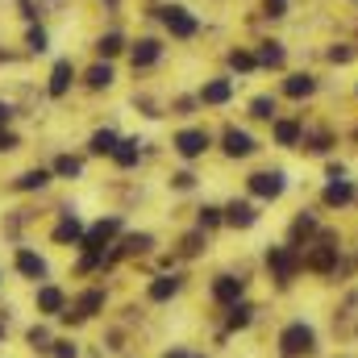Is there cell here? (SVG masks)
I'll return each instance as SVG.
<instances>
[{"label": "cell", "mask_w": 358, "mask_h": 358, "mask_svg": "<svg viewBox=\"0 0 358 358\" xmlns=\"http://www.w3.org/2000/svg\"><path fill=\"white\" fill-rule=\"evenodd\" d=\"M155 13H159L167 38H176V42H192V38L200 34V17H196L187 4H163V8H155Z\"/></svg>", "instance_id": "6da1fadb"}, {"label": "cell", "mask_w": 358, "mask_h": 358, "mask_svg": "<svg viewBox=\"0 0 358 358\" xmlns=\"http://www.w3.org/2000/svg\"><path fill=\"white\" fill-rule=\"evenodd\" d=\"M171 150H176L183 163H196V159H204L213 150V134L204 125H183V129L171 134Z\"/></svg>", "instance_id": "7a4b0ae2"}, {"label": "cell", "mask_w": 358, "mask_h": 358, "mask_svg": "<svg viewBox=\"0 0 358 358\" xmlns=\"http://www.w3.org/2000/svg\"><path fill=\"white\" fill-rule=\"evenodd\" d=\"M317 350V334H313V325H304V321H292V325H283V334H279V355L283 358H304Z\"/></svg>", "instance_id": "3957f363"}, {"label": "cell", "mask_w": 358, "mask_h": 358, "mask_svg": "<svg viewBox=\"0 0 358 358\" xmlns=\"http://www.w3.org/2000/svg\"><path fill=\"white\" fill-rule=\"evenodd\" d=\"M76 84H80V67H76L71 59H55V67H50V76H46V96H50V100H67Z\"/></svg>", "instance_id": "277c9868"}, {"label": "cell", "mask_w": 358, "mask_h": 358, "mask_svg": "<svg viewBox=\"0 0 358 358\" xmlns=\"http://www.w3.org/2000/svg\"><path fill=\"white\" fill-rule=\"evenodd\" d=\"M163 50H167V46H163L159 38H150V34H146V38H134V42H129V67H134V71H150L155 63H163Z\"/></svg>", "instance_id": "5b68a950"}, {"label": "cell", "mask_w": 358, "mask_h": 358, "mask_svg": "<svg viewBox=\"0 0 358 358\" xmlns=\"http://www.w3.org/2000/svg\"><path fill=\"white\" fill-rule=\"evenodd\" d=\"M13 271L21 275V279H29V283H46V259L34 250V246H17L13 250Z\"/></svg>", "instance_id": "8992f818"}, {"label": "cell", "mask_w": 358, "mask_h": 358, "mask_svg": "<svg viewBox=\"0 0 358 358\" xmlns=\"http://www.w3.org/2000/svg\"><path fill=\"white\" fill-rule=\"evenodd\" d=\"M246 187H250V196L255 200H279L283 192H287V176L275 167V171H255V176L246 179Z\"/></svg>", "instance_id": "52a82bcc"}, {"label": "cell", "mask_w": 358, "mask_h": 358, "mask_svg": "<svg viewBox=\"0 0 358 358\" xmlns=\"http://www.w3.org/2000/svg\"><path fill=\"white\" fill-rule=\"evenodd\" d=\"M121 229H125V217H100L88 234H84L80 250H104V246H113V238H117Z\"/></svg>", "instance_id": "ba28073f"}, {"label": "cell", "mask_w": 358, "mask_h": 358, "mask_svg": "<svg viewBox=\"0 0 358 358\" xmlns=\"http://www.w3.org/2000/svg\"><path fill=\"white\" fill-rule=\"evenodd\" d=\"M267 267L275 271V279H279V283H292V279H296V271L304 267V259L296 255V246H271V250H267Z\"/></svg>", "instance_id": "9c48e42d"}, {"label": "cell", "mask_w": 358, "mask_h": 358, "mask_svg": "<svg viewBox=\"0 0 358 358\" xmlns=\"http://www.w3.org/2000/svg\"><path fill=\"white\" fill-rule=\"evenodd\" d=\"M34 308H38V317H63L67 313V292L59 283H38L34 287Z\"/></svg>", "instance_id": "30bf717a"}, {"label": "cell", "mask_w": 358, "mask_h": 358, "mask_svg": "<svg viewBox=\"0 0 358 358\" xmlns=\"http://www.w3.org/2000/svg\"><path fill=\"white\" fill-rule=\"evenodd\" d=\"M84 234H88V225H84L71 208H63V213H59V225L50 229V242H55V246H80Z\"/></svg>", "instance_id": "8fae6325"}, {"label": "cell", "mask_w": 358, "mask_h": 358, "mask_svg": "<svg viewBox=\"0 0 358 358\" xmlns=\"http://www.w3.org/2000/svg\"><path fill=\"white\" fill-rule=\"evenodd\" d=\"M255 150H259L255 134H246V129H238V125H229V129L221 134V155H225V159H250Z\"/></svg>", "instance_id": "7c38bea8"}, {"label": "cell", "mask_w": 358, "mask_h": 358, "mask_svg": "<svg viewBox=\"0 0 358 358\" xmlns=\"http://www.w3.org/2000/svg\"><path fill=\"white\" fill-rule=\"evenodd\" d=\"M234 80H229V76H213V80H204V84H200V92H196V100H200V104H208V108H221V104H229V100H234Z\"/></svg>", "instance_id": "4fadbf2b"}, {"label": "cell", "mask_w": 358, "mask_h": 358, "mask_svg": "<svg viewBox=\"0 0 358 358\" xmlns=\"http://www.w3.org/2000/svg\"><path fill=\"white\" fill-rule=\"evenodd\" d=\"M271 138H275V146L296 150V146L304 142V121H296V117H275V121H271Z\"/></svg>", "instance_id": "5bb4252c"}, {"label": "cell", "mask_w": 358, "mask_h": 358, "mask_svg": "<svg viewBox=\"0 0 358 358\" xmlns=\"http://www.w3.org/2000/svg\"><path fill=\"white\" fill-rule=\"evenodd\" d=\"M259 204L255 200H229L225 204V225H234V229H250V225H259Z\"/></svg>", "instance_id": "9a60e30c"}, {"label": "cell", "mask_w": 358, "mask_h": 358, "mask_svg": "<svg viewBox=\"0 0 358 358\" xmlns=\"http://www.w3.org/2000/svg\"><path fill=\"white\" fill-rule=\"evenodd\" d=\"M208 292H213V300H217V304H225V308H229V304H238V300L246 296V279H238V275H217Z\"/></svg>", "instance_id": "2e32d148"}, {"label": "cell", "mask_w": 358, "mask_h": 358, "mask_svg": "<svg viewBox=\"0 0 358 358\" xmlns=\"http://www.w3.org/2000/svg\"><path fill=\"white\" fill-rule=\"evenodd\" d=\"M80 76H84V88L88 92H108L117 84V67H113L108 59H96L88 71H80Z\"/></svg>", "instance_id": "e0dca14e"}, {"label": "cell", "mask_w": 358, "mask_h": 358, "mask_svg": "<svg viewBox=\"0 0 358 358\" xmlns=\"http://www.w3.org/2000/svg\"><path fill=\"white\" fill-rule=\"evenodd\" d=\"M179 287H183V275H155L150 283H146V300L150 304H167V300H176Z\"/></svg>", "instance_id": "ac0fdd59"}, {"label": "cell", "mask_w": 358, "mask_h": 358, "mask_svg": "<svg viewBox=\"0 0 358 358\" xmlns=\"http://www.w3.org/2000/svg\"><path fill=\"white\" fill-rule=\"evenodd\" d=\"M317 88H321V80H317L313 71H292V76L283 80V88H279V92H283V96H292V100H308Z\"/></svg>", "instance_id": "d6986e66"}, {"label": "cell", "mask_w": 358, "mask_h": 358, "mask_svg": "<svg viewBox=\"0 0 358 358\" xmlns=\"http://www.w3.org/2000/svg\"><path fill=\"white\" fill-rule=\"evenodd\" d=\"M50 179H55L50 167H25L21 176L13 179V192H46V187H50Z\"/></svg>", "instance_id": "ffe728a7"}, {"label": "cell", "mask_w": 358, "mask_h": 358, "mask_svg": "<svg viewBox=\"0 0 358 358\" xmlns=\"http://www.w3.org/2000/svg\"><path fill=\"white\" fill-rule=\"evenodd\" d=\"M92 46H96V59H108V63H113L117 55H125V50H129V42H125V34H121V29H104Z\"/></svg>", "instance_id": "44dd1931"}, {"label": "cell", "mask_w": 358, "mask_h": 358, "mask_svg": "<svg viewBox=\"0 0 358 358\" xmlns=\"http://www.w3.org/2000/svg\"><path fill=\"white\" fill-rule=\"evenodd\" d=\"M117 142H121V134H117V129H92V138H88V155H92V159H113Z\"/></svg>", "instance_id": "7402d4cb"}, {"label": "cell", "mask_w": 358, "mask_h": 358, "mask_svg": "<svg viewBox=\"0 0 358 358\" xmlns=\"http://www.w3.org/2000/svg\"><path fill=\"white\" fill-rule=\"evenodd\" d=\"M113 163H117L121 171H134V167L142 163V142H138V138H121L117 150H113Z\"/></svg>", "instance_id": "603a6c76"}, {"label": "cell", "mask_w": 358, "mask_h": 358, "mask_svg": "<svg viewBox=\"0 0 358 358\" xmlns=\"http://www.w3.org/2000/svg\"><path fill=\"white\" fill-rule=\"evenodd\" d=\"M225 63H229V71H238V76H255V71H259V55H255L250 46H234V50L225 55Z\"/></svg>", "instance_id": "cb8c5ba5"}, {"label": "cell", "mask_w": 358, "mask_h": 358, "mask_svg": "<svg viewBox=\"0 0 358 358\" xmlns=\"http://www.w3.org/2000/svg\"><path fill=\"white\" fill-rule=\"evenodd\" d=\"M255 55H259V67H275V71L287 63V50H283V42H279V38H263Z\"/></svg>", "instance_id": "d4e9b609"}, {"label": "cell", "mask_w": 358, "mask_h": 358, "mask_svg": "<svg viewBox=\"0 0 358 358\" xmlns=\"http://www.w3.org/2000/svg\"><path fill=\"white\" fill-rule=\"evenodd\" d=\"M355 200V183L350 179H329V187H325V204L329 208H346Z\"/></svg>", "instance_id": "484cf974"}, {"label": "cell", "mask_w": 358, "mask_h": 358, "mask_svg": "<svg viewBox=\"0 0 358 358\" xmlns=\"http://www.w3.org/2000/svg\"><path fill=\"white\" fill-rule=\"evenodd\" d=\"M100 308H104V287H92V292H84L76 300V321H92Z\"/></svg>", "instance_id": "4316f807"}, {"label": "cell", "mask_w": 358, "mask_h": 358, "mask_svg": "<svg viewBox=\"0 0 358 358\" xmlns=\"http://www.w3.org/2000/svg\"><path fill=\"white\" fill-rule=\"evenodd\" d=\"M304 267H313L317 275H329V271L338 267V246H317V250L304 259Z\"/></svg>", "instance_id": "83f0119b"}, {"label": "cell", "mask_w": 358, "mask_h": 358, "mask_svg": "<svg viewBox=\"0 0 358 358\" xmlns=\"http://www.w3.org/2000/svg\"><path fill=\"white\" fill-rule=\"evenodd\" d=\"M50 171H55V179H80L84 176V159L80 155H59L50 163Z\"/></svg>", "instance_id": "f1b7e54d"}, {"label": "cell", "mask_w": 358, "mask_h": 358, "mask_svg": "<svg viewBox=\"0 0 358 358\" xmlns=\"http://www.w3.org/2000/svg\"><path fill=\"white\" fill-rule=\"evenodd\" d=\"M250 117H255V121H275V117H279V100H275L271 92L255 96V100H250Z\"/></svg>", "instance_id": "f546056e"}, {"label": "cell", "mask_w": 358, "mask_h": 358, "mask_svg": "<svg viewBox=\"0 0 358 358\" xmlns=\"http://www.w3.org/2000/svg\"><path fill=\"white\" fill-rule=\"evenodd\" d=\"M25 50L29 55H46L50 50V29L46 25H29L25 29Z\"/></svg>", "instance_id": "4dcf8cb0"}, {"label": "cell", "mask_w": 358, "mask_h": 358, "mask_svg": "<svg viewBox=\"0 0 358 358\" xmlns=\"http://www.w3.org/2000/svg\"><path fill=\"white\" fill-rule=\"evenodd\" d=\"M217 225H225V208L221 204H204V208H196V229H217Z\"/></svg>", "instance_id": "1f68e13d"}, {"label": "cell", "mask_w": 358, "mask_h": 358, "mask_svg": "<svg viewBox=\"0 0 358 358\" xmlns=\"http://www.w3.org/2000/svg\"><path fill=\"white\" fill-rule=\"evenodd\" d=\"M250 321H255V304H246V300L229 304V317H225V325H229V329H246Z\"/></svg>", "instance_id": "d6a6232c"}, {"label": "cell", "mask_w": 358, "mask_h": 358, "mask_svg": "<svg viewBox=\"0 0 358 358\" xmlns=\"http://www.w3.org/2000/svg\"><path fill=\"white\" fill-rule=\"evenodd\" d=\"M150 246H155V238H150V234H125L117 250H121V255H146Z\"/></svg>", "instance_id": "836d02e7"}, {"label": "cell", "mask_w": 358, "mask_h": 358, "mask_svg": "<svg viewBox=\"0 0 358 358\" xmlns=\"http://www.w3.org/2000/svg\"><path fill=\"white\" fill-rule=\"evenodd\" d=\"M25 346H29V350H50V346H55V342H50V329H46V325H29V329H25Z\"/></svg>", "instance_id": "e575fe53"}, {"label": "cell", "mask_w": 358, "mask_h": 358, "mask_svg": "<svg viewBox=\"0 0 358 358\" xmlns=\"http://www.w3.org/2000/svg\"><path fill=\"white\" fill-rule=\"evenodd\" d=\"M325 59H329V63H350V59H355V46H350V42H329Z\"/></svg>", "instance_id": "d590c367"}, {"label": "cell", "mask_w": 358, "mask_h": 358, "mask_svg": "<svg viewBox=\"0 0 358 358\" xmlns=\"http://www.w3.org/2000/svg\"><path fill=\"white\" fill-rule=\"evenodd\" d=\"M17 146H21V134H17L13 125H4V129H0V155H13Z\"/></svg>", "instance_id": "8d00e7d4"}, {"label": "cell", "mask_w": 358, "mask_h": 358, "mask_svg": "<svg viewBox=\"0 0 358 358\" xmlns=\"http://www.w3.org/2000/svg\"><path fill=\"white\" fill-rule=\"evenodd\" d=\"M50 355H55V358H80V346H76V342H67V338H55Z\"/></svg>", "instance_id": "74e56055"}, {"label": "cell", "mask_w": 358, "mask_h": 358, "mask_svg": "<svg viewBox=\"0 0 358 358\" xmlns=\"http://www.w3.org/2000/svg\"><path fill=\"white\" fill-rule=\"evenodd\" d=\"M263 17L283 21V17H287V0H263Z\"/></svg>", "instance_id": "f35d334b"}, {"label": "cell", "mask_w": 358, "mask_h": 358, "mask_svg": "<svg viewBox=\"0 0 358 358\" xmlns=\"http://www.w3.org/2000/svg\"><path fill=\"white\" fill-rule=\"evenodd\" d=\"M171 187H176V192H192V187H196V171H176V176H171Z\"/></svg>", "instance_id": "ab89813d"}, {"label": "cell", "mask_w": 358, "mask_h": 358, "mask_svg": "<svg viewBox=\"0 0 358 358\" xmlns=\"http://www.w3.org/2000/svg\"><path fill=\"white\" fill-rule=\"evenodd\" d=\"M313 229H317V217H296V221H292V234H296V238H300V234H313Z\"/></svg>", "instance_id": "60d3db41"}, {"label": "cell", "mask_w": 358, "mask_h": 358, "mask_svg": "<svg viewBox=\"0 0 358 358\" xmlns=\"http://www.w3.org/2000/svg\"><path fill=\"white\" fill-rule=\"evenodd\" d=\"M13 113H17V108H13V100H4V96H0V129H4V125H13Z\"/></svg>", "instance_id": "b9f144b4"}, {"label": "cell", "mask_w": 358, "mask_h": 358, "mask_svg": "<svg viewBox=\"0 0 358 358\" xmlns=\"http://www.w3.org/2000/svg\"><path fill=\"white\" fill-rule=\"evenodd\" d=\"M163 358H192V355H187L183 346H176V350H167V355H163Z\"/></svg>", "instance_id": "7bdbcfd3"}, {"label": "cell", "mask_w": 358, "mask_h": 358, "mask_svg": "<svg viewBox=\"0 0 358 358\" xmlns=\"http://www.w3.org/2000/svg\"><path fill=\"white\" fill-rule=\"evenodd\" d=\"M0 338H4V325H0Z\"/></svg>", "instance_id": "ee69618b"}, {"label": "cell", "mask_w": 358, "mask_h": 358, "mask_svg": "<svg viewBox=\"0 0 358 358\" xmlns=\"http://www.w3.org/2000/svg\"><path fill=\"white\" fill-rule=\"evenodd\" d=\"M355 96H358V84H355Z\"/></svg>", "instance_id": "f6af8a7d"}]
</instances>
